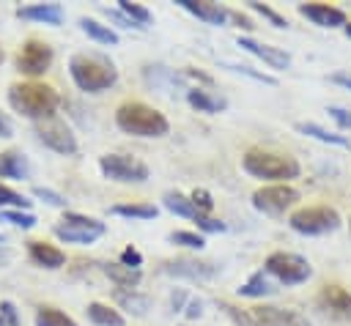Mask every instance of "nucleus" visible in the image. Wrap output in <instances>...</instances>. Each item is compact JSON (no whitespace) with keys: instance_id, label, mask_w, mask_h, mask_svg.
Wrapping results in <instances>:
<instances>
[{"instance_id":"nucleus-20","label":"nucleus","mask_w":351,"mask_h":326,"mask_svg":"<svg viewBox=\"0 0 351 326\" xmlns=\"http://www.w3.org/2000/svg\"><path fill=\"white\" fill-rule=\"evenodd\" d=\"M27 255L36 266H44V268H60L66 263V255L52 247V244H44V241H30L27 244Z\"/></svg>"},{"instance_id":"nucleus-6","label":"nucleus","mask_w":351,"mask_h":326,"mask_svg":"<svg viewBox=\"0 0 351 326\" xmlns=\"http://www.w3.org/2000/svg\"><path fill=\"white\" fill-rule=\"evenodd\" d=\"M263 271L282 285H302L313 277L310 260L296 252H271L263 263Z\"/></svg>"},{"instance_id":"nucleus-42","label":"nucleus","mask_w":351,"mask_h":326,"mask_svg":"<svg viewBox=\"0 0 351 326\" xmlns=\"http://www.w3.org/2000/svg\"><path fill=\"white\" fill-rule=\"evenodd\" d=\"M0 315H3L5 326H19V315H16V307L11 301H0Z\"/></svg>"},{"instance_id":"nucleus-18","label":"nucleus","mask_w":351,"mask_h":326,"mask_svg":"<svg viewBox=\"0 0 351 326\" xmlns=\"http://www.w3.org/2000/svg\"><path fill=\"white\" fill-rule=\"evenodd\" d=\"M186 14L197 16L206 25H225L228 22V8H222L219 3L211 0H176Z\"/></svg>"},{"instance_id":"nucleus-52","label":"nucleus","mask_w":351,"mask_h":326,"mask_svg":"<svg viewBox=\"0 0 351 326\" xmlns=\"http://www.w3.org/2000/svg\"><path fill=\"white\" fill-rule=\"evenodd\" d=\"M348 230H351V219H348Z\"/></svg>"},{"instance_id":"nucleus-45","label":"nucleus","mask_w":351,"mask_h":326,"mask_svg":"<svg viewBox=\"0 0 351 326\" xmlns=\"http://www.w3.org/2000/svg\"><path fill=\"white\" fill-rule=\"evenodd\" d=\"M101 11H104V14H107V16L112 19V22H118L121 27H134V25H132V22H129V19H126V16H123V14L118 11V8H115V11H110V8H101Z\"/></svg>"},{"instance_id":"nucleus-21","label":"nucleus","mask_w":351,"mask_h":326,"mask_svg":"<svg viewBox=\"0 0 351 326\" xmlns=\"http://www.w3.org/2000/svg\"><path fill=\"white\" fill-rule=\"evenodd\" d=\"M30 175V164L25 159L22 151H3L0 153V178H11V181H22Z\"/></svg>"},{"instance_id":"nucleus-46","label":"nucleus","mask_w":351,"mask_h":326,"mask_svg":"<svg viewBox=\"0 0 351 326\" xmlns=\"http://www.w3.org/2000/svg\"><path fill=\"white\" fill-rule=\"evenodd\" d=\"M228 19H233L239 27H244V30H250L252 27V22L247 19V16H241V14H236V11H228Z\"/></svg>"},{"instance_id":"nucleus-41","label":"nucleus","mask_w":351,"mask_h":326,"mask_svg":"<svg viewBox=\"0 0 351 326\" xmlns=\"http://www.w3.org/2000/svg\"><path fill=\"white\" fill-rule=\"evenodd\" d=\"M121 263L129 266V268H140V266H143V255H140L134 247H126V249L121 252Z\"/></svg>"},{"instance_id":"nucleus-33","label":"nucleus","mask_w":351,"mask_h":326,"mask_svg":"<svg viewBox=\"0 0 351 326\" xmlns=\"http://www.w3.org/2000/svg\"><path fill=\"white\" fill-rule=\"evenodd\" d=\"M225 68H230L236 74H244V77H250L255 82H263V85H277V77H271L266 71H255L252 66H244V63H225Z\"/></svg>"},{"instance_id":"nucleus-38","label":"nucleus","mask_w":351,"mask_h":326,"mask_svg":"<svg viewBox=\"0 0 351 326\" xmlns=\"http://www.w3.org/2000/svg\"><path fill=\"white\" fill-rule=\"evenodd\" d=\"M189 200H192L195 208H197L200 214H206V216H208V211L214 208V200H211V192H208V189H195V192L189 195Z\"/></svg>"},{"instance_id":"nucleus-3","label":"nucleus","mask_w":351,"mask_h":326,"mask_svg":"<svg viewBox=\"0 0 351 326\" xmlns=\"http://www.w3.org/2000/svg\"><path fill=\"white\" fill-rule=\"evenodd\" d=\"M115 123L121 131L134 137H165L170 131V121L165 118V112L145 101H123L115 110Z\"/></svg>"},{"instance_id":"nucleus-30","label":"nucleus","mask_w":351,"mask_h":326,"mask_svg":"<svg viewBox=\"0 0 351 326\" xmlns=\"http://www.w3.org/2000/svg\"><path fill=\"white\" fill-rule=\"evenodd\" d=\"M118 11L134 25V27H148L151 25V11L145 8V5H140V3H129V0H118Z\"/></svg>"},{"instance_id":"nucleus-5","label":"nucleus","mask_w":351,"mask_h":326,"mask_svg":"<svg viewBox=\"0 0 351 326\" xmlns=\"http://www.w3.org/2000/svg\"><path fill=\"white\" fill-rule=\"evenodd\" d=\"M340 214L332 208V205H304V208H296L291 216H288V225L291 230L302 233V236H326V233H335L340 227Z\"/></svg>"},{"instance_id":"nucleus-32","label":"nucleus","mask_w":351,"mask_h":326,"mask_svg":"<svg viewBox=\"0 0 351 326\" xmlns=\"http://www.w3.org/2000/svg\"><path fill=\"white\" fill-rule=\"evenodd\" d=\"M27 208H30V200L25 195L0 184V211H27Z\"/></svg>"},{"instance_id":"nucleus-1","label":"nucleus","mask_w":351,"mask_h":326,"mask_svg":"<svg viewBox=\"0 0 351 326\" xmlns=\"http://www.w3.org/2000/svg\"><path fill=\"white\" fill-rule=\"evenodd\" d=\"M69 74L74 85L85 93H101L118 82V68L107 55L99 52H77L69 60Z\"/></svg>"},{"instance_id":"nucleus-7","label":"nucleus","mask_w":351,"mask_h":326,"mask_svg":"<svg viewBox=\"0 0 351 326\" xmlns=\"http://www.w3.org/2000/svg\"><path fill=\"white\" fill-rule=\"evenodd\" d=\"M104 222L96 216H85V214H63V219L55 225V236L66 244H93L96 238L104 236Z\"/></svg>"},{"instance_id":"nucleus-16","label":"nucleus","mask_w":351,"mask_h":326,"mask_svg":"<svg viewBox=\"0 0 351 326\" xmlns=\"http://www.w3.org/2000/svg\"><path fill=\"white\" fill-rule=\"evenodd\" d=\"M239 47H241V49H247L250 55L261 58L266 66H271V68H277V71L291 68V55H288L285 49H280V47L261 44V41H255V38H250V36H239Z\"/></svg>"},{"instance_id":"nucleus-40","label":"nucleus","mask_w":351,"mask_h":326,"mask_svg":"<svg viewBox=\"0 0 351 326\" xmlns=\"http://www.w3.org/2000/svg\"><path fill=\"white\" fill-rule=\"evenodd\" d=\"M326 112L332 115V121H335L340 129H351V110H343V107H326Z\"/></svg>"},{"instance_id":"nucleus-29","label":"nucleus","mask_w":351,"mask_h":326,"mask_svg":"<svg viewBox=\"0 0 351 326\" xmlns=\"http://www.w3.org/2000/svg\"><path fill=\"white\" fill-rule=\"evenodd\" d=\"M110 214L126 216V219H154L159 214V208L154 203H123V205H112Z\"/></svg>"},{"instance_id":"nucleus-24","label":"nucleus","mask_w":351,"mask_h":326,"mask_svg":"<svg viewBox=\"0 0 351 326\" xmlns=\"http://www.w3.org/2000/svg\"><path fill=\"white\" fill-rule=\"evenodd\" d=\"M80 30H82L88 38H93L96 44H104V47H115V44H118V33H115L110 25H101V22H96V19H90V16H82V19H80Z\"/></svg>"},{"instance_id":"nucleus-10","label":"nucleus","mask_w":351,"mask_h":326,"mask_svg":"<svg viewBox=\"0 0 351 326\" xmlns=\"http://www.w3.org/2000/svg\"><path fill=\"white\" fill-rule=\"evenodd\" d=\"M296 200H299V192L293 186H288V184H269V186H261L252 195V205L261 214H269V216L285 214Z\"/></svg>"},{"instance_id":"nucleus-11","label":"nucleus","mask_w":351,"mask_h":326,"mask_svg":"<svg viewBox=\"0 0 351 326\" xmlns=\"http://www.w3.org/2000/svg\"><path fill=\"white\" fill-rule=\"evenodd\" d=\"M36 137L55 153L71 156L77 153V137L71 134V129L60 121V118H47V121H36Z\"/></svg>"},{"instance_id":"nucleus-17","label":"nucleus","mask_w":351,"mask_h":326,"mask_svg":"<svg viewBox=\"0 0 351 326\" xmlns=\"http://www.w3.org/2000/svg\"><path fill=\"white\" fill-rule=\"evenodd\" d=\"M16 16L27 19V22H44V25L58 27L63 22V5L60 3H30V5H19Z\"/></svg>"},{"instance_id":"nucleus-15","label":"nucleus","mask_w":351,"mask_h":326,"mask_svg":"<svg viewBox=\"0 0 351 326\" xmlns=\"http://www.w3.org/2000/svg\"><path fill=\"white\" fill-rule=\"evenodd\" d=\"M299 14L318 27H346L348 25L346 11L337 5H326V3H299Z\"/></svg>"},{"instance_id":"nucleus-23","label":"nucleus","mask_w":351,"mask_h":326,"mask_svg":"<svg viewBox=\"0 0 351 326\" xmlns=\"http://www.w3.org/2000/svg\"><path fill=\"white\" fill-rule=\"evenodd\" d=\"M186 101H189L197 112H208V115L222 112V110L228 107V101H225L222 96H214V93H208V90H203V88H189V90H186Z\"/></svg>"},{"instance_id":"nucleus-2","label":"nucleus","mask_w":351,"mask_h":326,"mask_svg":"<svg viewBox=\"0 0 351 326\" xmlns=\"http://www.w3.org/2000/svg\"><path fill=\"white\" fill-rule=\"evenodd\" d=\"M8 104L30 121H47L55 115L60 96L47 82H16L8 88Z\"/></svg>"},{"instance_id":"nucleus-27","label":"nucleus","mask_w":351,"mask_h":326,"mask_svg":"<svg viewBox=\"0 0 351 326\" xmlns=\"http://www.w3.org/2000/svg\"><path fill=\"white\" fill-rule=\"evenodd\" d=\"M115 301H118L126 312H132V315H137V318H143V315L148 312V307H151V299L143 296V293H137V290H115Z\"/></svg>"},{"instance_id":"nucleus-37","label":"nucleus","mask_w":351,"mask_h":326,"mask_svg":"<svg viewBox=\"0 0 351 326\" xmlns=\"http://www.w3.org/2000/svg\"><path fill=\"white\" fill-rule=\"evenodd\" d=\"M33 195H36L38 200H44L47 205H55V208H66V203H69L63 195H58L55 189H47V186H36Z\"/></svg>"},{"instance_id":"nucleus-47","label":"nucleus","mask_w":351,"mask_h":326,"mask_svg":"<svg viewBox=\"0 0 351 326\" xmlns=\"http://www.w3.org/2000/svg\"><path fill=\"white\" fill-rule=\"evenodd\" d=\"M14 134V126H11V121L0 112V137H11Z\"/></svg>"},{"instance_id":"nucleus-28","label":"nucleus","mask_w":351,"mask_h":326,"mask_svg":"<svg viewBox=\"0 0 351 326\" xmlns=\"http://www.w3.org/2000/svg\"><path fill=\"white\" fill-rule=\"evenodd\" d=\"M296 129L302 131V134H307V137H315V140H321V142H329V145H340V148H351V140L348 137H343V134H335V131H329V129H324V126H318V123H296Z\"/></svg>"},{"instance_id":"nucleus-31","label":"nucleus","mask_w":351,"mask_h":326,"mask_svg":"<svg viewBox=\"0 0 351 326\" xmlns=\"http://www.w3.org/2000/svg\"><path fill=\"white\" fill-rule=\"evenodd\" d=\"M36 326H77V321L69 318L66 312L55 310V307H38L36 310Z\"/></svg>"},{"instance_id":"nucleus-25","label":"nucleus","mask_w":351,"mask_h":326,"mask_svg":"<svg viewBox=\"0 0 351 326\" xmlns=\"http://www.w3.org/2000/svg\"><path fill=\"white\" fill-rule=\"evenodd\" d=\"M85 315H88V321L96 323V326H123V315H121L118 310L101 304V301H90V304L85 307Z\"/></svg>"},{"instance_id":"nucleus-44","label":"nucleus","mask_w":351,"mask_h":326,"mask_svg":"<svg viewBox=\"0 0 351 326\" xmlns=\"http://www.w3.org/2000/svg\"><path fill=\"white\" fill-rule=\"evenodd\" d=\"M184 301H186V293H184V290H173V293H170V307H173V312H181V310H184Z\"/></svg>"},{"instance_id":"nucleus-14","label":"nucleus","mask_w":351,"mask_h":326,"mask_svg":"<svg viewBox=\"0 0 351 326\" xmlns=\"http://www.w3.org/2000/svg\"><path fill=\"white\" fill-rule=\"evenodd\" d=\"M162 271L170 277H184V279H214L219 274V266L208 260H197V258H176V260H165Z\"/></svg>"},{"instance_id":"nucleus-19","label":"nucleus","mask_w":351,"mask_h":326,"mask_svg":"<svg viewBox=\"0 0 351 326\" xmlns=\"http://www.w3.org/2000/svg\"><path fill=\"white\" fill-rule=\"evenodd\" d=\"M162 205H165L170 214H176V216L192 219L195 225H197L200 219H206V214H200V211L195 208V203L189 200V195H181V192H165V197H162Z\"/></svg>"},{"instance_id":"nucleus-35","label":"nucleus","mask_w":351,"mask_h":326,"mask_svg":"<svg viewBox=\"0 0 351 326\" xmlns=\"http://www.w3.org/2000/svg\"><path fill=\"white\" fill-rule=\"evenodd\" d=\"M170 241L181 244L186 249H203L206 247V238L200 233H192V230H176V233H170Z\"/></svg>"},{"instance_id":"nucleus-22","label":"nucleus","mask_w":351,"mask_h":326,"mask_svg":"<svg viewBox=\"0 0 351 326\" xmlns=\"http://www.w3.org/2000/svg\"><path fill=\"white\" fill-rule=\"evenodd\" d=\"M101 271H104L121 290H134V288L140 285V279H143V271H140V268H129V266H123L121 260H118V263H101Z\"/></svg>"},{"instance_id":"nucleus-9","label":"nucleus","mask_w":351,"mask_h":326,"mask_svg":"<svg viewBox=\"0 0 351 326\" xmlns=\"http://www.w3.org/2000/svg\"><path fill=\"white\" fill-rule=\"evenodd\" d=\"M52 58H55V52H52V47H49L47 41L27 38V41L19 47L14 63H16V71H19V74L38 77V74H44V71L52 66Z\"/></svg>"},{"instance_id":"nucleus-13","label":"nucleus","mask_w":351,"mask_h":326,"mask_svg":"<svg viewBox=\"0 0 351 326\" xmlns=\"http://www.w3.org/2000/svg\"><path fill=\"white\" fill-rule=\"evenodd\" d=\"M315 304L324 315L335 321H351V293L340 285H324L321 293L315 296Z\"/></svg>"},{"instance_id":"nucleus-49","label":"nucleus","mask_w":351,"mask_h":326,"mask_svg":"<svg viewBox=\"0 0 351 326\" xmlns=\"http://www.w3.org/2000/svg\"><path fill=\"white\" fill-rule=\"evenodd\" d=\"M343 30H346V36H348V38H351V22H348V25H346V27H343Z\"/></svg>"},{"instance_id":"nucleus-4","label":"nucleus","mask_w":351,"mask_h":326,"mask_svg":"<svg viewBox=\"0 0 351 326\" xmlns=\"http://www.w3.org/2000/svg\"><path fill=\"white\" fill-rule=\"evenodd\" d=\"M241 164L252 178H266V181H277V184L299 178V173H302V167L293 156L274 153V151H261V148H250L241 156Z\"/></svg>"},{"instance_id":"nucleus-36","label":"nucleus","mask_w":351,"mask_h":326,"mask_svg":"<svg viewBox=\"0 0 351 326\" xmlns=\"http://www.w3.org/2000/svg\"><path fill=\"white\" fill-rule=\"evenodd\" d=\"M250 8L258 11L263 19H269L274 27H288V19H285V16H280L274 8H269V5H263V3H258V0H250Z\"/></svg>"},{"instance_id":"nucleus-34","label":"nucleus","mask_w":351,"mask_h":326,"mask_svg":"<svg viewBox=\"0 0 351 326\" xmlns=\"http://www.w3.org/2000/svg\"><path fill=\"white\" fill-rule=\"evenodd\" d=\"M0 222H8V225L22 227V230L36 227V216L30 211H0Z\"/></svg>"},{"instance_id":"nucleus-43","label":"nucleus","mask_w":351,"mask_h":326,"mask_svg":"<svg viewBox=\"0 0 351 326\" xmlns=\"http://www.w3.org/2000/svg\"><path fill=\"white\" fill-rule=\"evenodd\" d=\"M184 315H186L189 321H197V318L203 315V301H200V299H189V304L184 307Z\"/></svg>"},{"instance_id":"nucleus-48","label":"nucleus","mask_w":351,"mask_h":326,"mask_svg":"<svg viewBox=\"0 0 351 326\" xmlns=\"http://www.w3.org/2000/svg\"><path fill=\"white\" fill-rule=\"evenodd\" d=\"M329 79H332V82H337V85H343V88H348V90H351V77H348V74H332V77H329Z\"/></svg>"},{"instance_id":"nucleus-26","label":"nucleus","mask_w":351,"mask_h":326,"mask_svg":"<svg viewBox=\"0 0 351 326\" xmlns=\"http://www.w3.org/2000/svg\"><path fill=\"white\" fill-rule=\"evenodd\" d=\"M277 288L269 282V274L266 271H255L241 288H239V296H247V299H263V296H271Z\"/></svg>"},{"instance_id":"nucleus-8","label":"nucleus","mask_w":351,"mask_h":326,"mask_svg":"<svg viewBox=\"0 0 351 326\" xmlns=\"http://www.w3.org/2000/svg\"><path fill=\"white\" fill-rule=\"evenodd\" d=\"M99 170L104 178L118 181V184H143L148 178V167L126 153H104L99 159Z\"/></svg>"},{"instance_id":"nucleus-39","label":"nucleus","mask_w":351,"mask_h":326,"mask_svg":"<svg viewBox=\"0 0 351 326\" xmlns=\"http://www.w3.org/2000/svg\"><path fill=\"white\" fill-rule=\"evenodd\" d=\"M219 307L225 310V315H230V318H233V323H236V326H252L250 312H241L239 307H233V304H228V301H219Z\"/></svg>"},{"instance_id":"nucleus-12","label":"nucleus","mask_w":351,"mask_h":326,"mask_svg":"<svg viewBox=\"0 0 351 326\" xmlns=\"http://www.w3.org/2000/svg\"><path fill=\"white\" fill-rule=\"evenodd\" d=\"M250 312L252 326H313L302 312L296 310H285V307H274V304H258Z\"/></svg>"},{"instance_id":"nucleus-51","label":"nucleus","mask_w":351,"mask_h":326,"mask_svg":"<svg viewBox=\"0 0 351 326\" xmlns=\"http://www.w3.org/2000/svg\"><path fill=\"white\" fill-rule=\"evenodd\" d=\"M0 63H3V49H0Z\"/></svg>"},{"instance_id":"nucleus-50","label":"nucleus","mask_w":351,"mask_h":326,"mask_svg":"<svg viewBox=\"0 0 351 326\" xmlns=\"http://www.w3.org/2000/svg\"><path fill=\"white\" fill-rule=\"evenodd\" d=\"M0 326H5V321H3V315H0Z\"/></svg>"}]
</instances>
